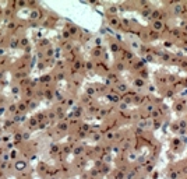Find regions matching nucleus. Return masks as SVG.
I'll return each mask as SVG.
<instances>
[{
	"label": "nucleus",
	"mask_w": 187,
	"mask_h": 179,
	"mask_svg": "<svg viewBox=\"0 0 187 179\" xmlns=\"http://www.w3.org/2000/svg\"><path fill=\"white\" fill-rule=\"evenodd\" d=\"M119 49H120V46H119V43H112V51L113 52H119Z\"/></svg>",
	"instance_id": "obj_16"
},
{
	"label": "nucleus",
	"mask_w": 187,
	"mask_h": 179,
	"mask_svg": "<svg viewBox=\"0 0 187 179\" xmlns=\"http://www.w3.org/2000/svg\"><path fill=\"white\" fill-rule=\"evenodd\" d=\"M155 104H152V102H148V104H145V112L148 113V115H151L154 111H155Z\"/></svg>",
	"instance_id": "obj_6"
},
{
	"label": "nucleus",
	"mask_w": 187,
	"mask_h": 179,
	"mask_svg": "<svg viewBox=\"0 0 187 179\" xmlns=\"http://www.w3.org/2000/svg\"><path fill=\"white\" fill-rule=\"evenodd\" d=\"M117 88H119V91H120V93H126V91H127V85L123 84V83L117 85Z\"/></svg>",
	"instance_id": "obj_12"
},
{
	"label": "nucleus",
	"mask_w": 187,
	"mask_h": 179,
	"mask_svg": "<svg viewBox=\"0 0 187 179\" xmlns=\"http://www.w3.org/2000/svg\"><path fill=\"white\" fill-rule=\"evenodd\" d=\"M175 95V90L173 88H167L166 93H165V97H173Z\"/></svg>",
	"instance_id": "obj_13"
},
{
	"label": "nucleus",
	"mask_w": 187,
	"mask_h": 179,
	"mask_svg": "<svg viewBox=\"0 0 187 179\" xmlns=\"http://www.w3.org/2000/svg\"><path fill=\"white\" fill-rule=\"evenodd\" d=\"M144 85H145V80H143V78H140V77L134 78V87H137V88H143Z\"/></svg>",
	"instance_id": "obj_5"
},
{
	"label": "nucleus",
	"mask_w": 187,
	"mask_h": 179,
	"mask_svg": "<svg viewBox=\"0 0 187 179\" xmlns=\"http://www.w3.org/2000/svg\"><path fill=\"white\" fill-rule=\"evenodd\" d=\"M180 144H182V140H179V138H173L172 140V147L175 148V150H177V148L180 147Z\"/></svg>",
	"instance_id": "obj_7"
},
{
	"label": "nucleus",
	"mask_w": 187,
	"mask_h": 179,
	"mask_svg": "<svg viewBox=\"0 0 187 179\" xmlns=\"http://www.w3.org/2000/svg\"><path fill=\"white\" fill-rule=\"evenodd\" d=\"M124 69V63H119L117 64V70H123Z\"/></svg>",
	"instance_id": "obj_17"
},
{
	"label": "nucleus",
	"mask_w": 187,
	"mask_h": 179,
	"mask_svg": "<svg viewBox=\"0 0 187 179\" xmlns=\"http://www.w3.org/2000/svg\"><path fill=\"white\" fill-rule=\"evenodd\" d=\"M170 129H172L173 132H179V130H180V127H179V123H172Z\"/></svg>",
	"instance_id": "obj_15"
},
{
	"label": "nucleus",
	"mask_w": 187,
	"mask_h": 179,
	"mask_svg": "<svg viewBox=\"0 0 187 179\" xmlns=\"http://www.w3.org/2000/svg\"><path fill=\"white\" fill-rule=\"evenodd\" d=\"M154 171V164H147L145 165V172L147 174H151Z\"/></svg>",
	"instance_id": "obj_9"
},
{
	"label": "nucleus",
	"mask_w": 187,
	"mask_h": 179,
	"mask_svg": "<svg viewBox=\"0 0 187 179\" xmlns=\"http://www.w3.org/2000/svg\"><path fill=\"white\" fill-rule=\"evenodd\" d=\"M172 45H173V42H170V41H166V42H165V46H167V48L172 46Z\"/></svg>",
	"instance_id": "obj_18"
},
{
	"label": "nucleus",
	"mask_w": 187,
	"mask_h": 179,
	"mask_svg": "<svg viewBox=\"0 0 187 179\" xmlns=\"http://www.w3.org/2000/svg\"><path fill=\"white\" fill-rule=\"evenodd\" d=\"M151 28H152V31H155L156 34H161V32L165 30V21H161V20H158V21H152Z\"/></svg>",
	"instance_id": "obj_1"
},
{
	"label": "nucleus",
	"mask_w": 187,
	"mask_h": 179,
	"mask_svg": "<svg viewBox=\"0 0 187 179\" xmlns=\"http://www.w3.org/2000/svg\"><path fill=\"white\" fill-rule=\"evenodd\" d=\"M138 77H140V78H143V80H145L147 77H148V73H147L145 69H141V70L138 72Z\"/></svg>",
	"instance_id": "obj_8"
},
{
	"label": "nucleus",
	"mask_w": 187,
	"mask_h": 179,
	"mask_svg": "<svg viewBox=\"0 0 187 179\" xmlns=\"http://www.w3.org/2000/svg\"><path fill=\"white\" fill-rule=\"evenodd\" d=\"M186 104H187L186 99H182V101L176 102V104H175V111H176V112H183V111H184V106H186Z\"/></svg>",
	"instance_id": "obj_2"
},
{
	"label": "nucleus",
	"mask_w": 187,
	"mask_h": 179,
	"mask_svg": "<svg viewBox=\"0 0 187 179\" xmlns=\"http://www.w3.org/2000/svg\"><path fill=\"white\" fill-rule=\"evenodd\" d=\"M180 67H182V69H186L187 70V59H180Z\"/></svg>",
	"instance_id": "obj_14"
},
{
	"label": "nucleus",
	"mask_w": 187,
	"mask_h": 179,
	"mask_svg": "<svg viewBox=\"0 0 187 179\" xmlns=\"http://www.w3.org/2000/svg\"><path fill=\"white\" fill-rule=\"evenodd\" d=\"M180 171H177V169L175 168H172V169H169V178L170 179H179L180 178Z\"/></svg>",
	"instance_id": "obj_4"
},
{
	"label": "nucleus",
	"mask_w": 187,
	"mask_h": 179,
	"mask_svg": "<svg viewBox=\"0 0 187 179\" xmlns=\"http://www.w3.org/2000/svg\"><path fill=\"white\" fill-rule=\"evenodd\" d=\"M159 57H161V62H163V63H167L172 60V55H169L167 52H159Z\"/></svg>",
	"instance_id": "obj_3"
},
{
	"label": "nucleus",
	"mask_w": 187,
	"mask_h": 179,
	"mask_svg": "<svg viewBox=\"0 0 187 179\" xmlns=\"http://www.w3.org/2000/svg\"><path fill=\"white\" fill-rule=\"evenodd\" d=\"M110 25H112V27H120V22H119V20H117V18H112V20H110Z\"/></svg>",
	"instance_id": "obj_11"
},
{
	"label": "nucleus",
	"mask_w": 187,
	"mask_h": 179,
	"mask_svg": "<svg viewBox=\"0 0 187 179\" xmlns=\"http://www.w3.org/2000/svg\"><path fill=\"white\" fill-rule=\"evenodd\" d=\"M179 127H180V129H183V130H186V129H187V120H186V119L179 122Z\"/></svg>",
	"instance_id": "obj_10"
}]
</instances>
